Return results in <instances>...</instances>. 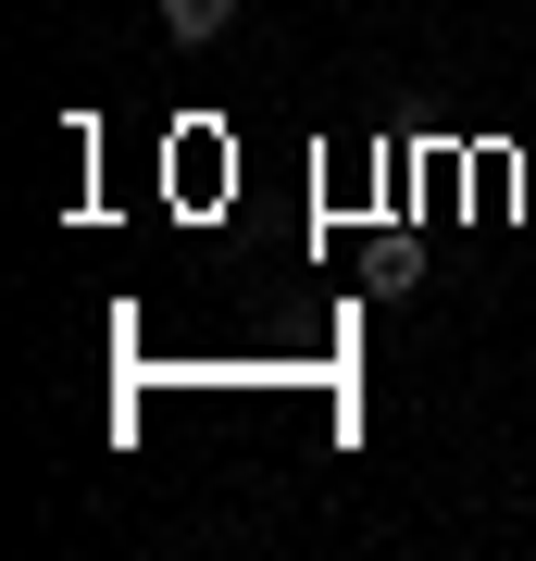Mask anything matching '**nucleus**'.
<instances>
[{
	"mask_svg": "<svg viewBox=\"0 0 536 561\" xmlns=\"http://www.w3.org/2000/svg\"><path fill=\"white\" fill-rule=\"evenodd\" d=\"M225 25H238V0H162V38L175 50H213Z\"/></svg>",
	"mask_w": 536,
	"mask_h": 561,
	"instance_id": "nucleus-1",
	"label": "nucleus"
}]
</instances>
